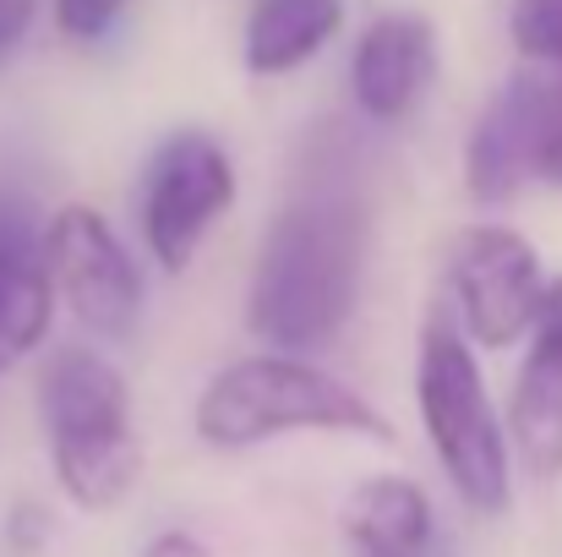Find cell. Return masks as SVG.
<instances>
[{
	"label": "cell",
	"instance_id": "1",
	"mask_svg": "<svg viewBox=\"0 0 562 557\" xmlns=\"http://www.w3.org/2000/svg\"><path fill=\"white\" fill-rule=\"evenodd\" d=\"M361 257H367V213L345 191H312L290 202L273 230L262 235L251 290H246V328L279 356L328 345L361 296Z\"/></svg>",
	"mask_w": 562,
	"mask_h": 557
},
{
	"label": "cell",
	"instance_id": "2",
	"mask_svg": "<svg viewBox=\"0 0 562 557\" xmlns=\"http://www.w3.org/2000/svg\"><path fill=\"white\" fill-rule=\"evenodd\" d=\"M38 421L60 492L82 514H110L143 476V443L132 426L126 377L99 350H55L38 371Z\"/></svg>",
	"mask_w": 562,
	"mask_h": 557
},
{
	"label": "cell",
	"instance_id": "3",
	"mask_svg": "<svg viewBox=\"0 0 562 557\" xmlns=\"http://www.w3.org/2000/svg\"><path fill=\"white\" fill-rule=\"evenodd\" d=\"M191 426L207 448H257L284 432H345V437H372L393 443L387 415L372 399H361L350 382L301 356H240L224 371L207 377L196 393Z\"/></svg>",
	"mask_w": 562,
	"mask_h": 557
},
{
	"label": "cell",
	"instance_id": "4",
	"mask_svg": "<svg viewBox=\"0 0 562 557\" xmlns=\"http://www.w3.org/2000/svg\"><path fill=\"white\" fill-rule=\"evenodd\" d=\"M415 404H420V426L431 437V454H437L448 487L464 498V509L503 514L514 498L508 437L497 426V410L486 399V382H481L470 345L448 323H426V334H420Z\"/></svg>",
	"mask_w": 562,
	"mask_h": 557
},
{
	"label": "cell",
	"instance_id": "5",
	"mask_svg": "<svg viewBox=\"0 0 562 557\" xmlns=\"http://www.w3.org/2000/svg\"><path fill=\"white\" fill-rule=\"evenodd\" d=\"M464 186L486 208L514 202L530 186H562V93L530 66H519L481 110L464 143Z\"/></svg>",
	"mask_w": 562,
	"mask_h": 557
},
{
	"label": "cell",
	"instance_id": "6",
	"mask_svg": "<svg viewBox=\"0 0 562 557\" xmlns=\"http://www.w3.org/2000/svg\"><path fill=\"white\" fill-rule=\"evenodd\" d=\"M448 290L464 334L486 350H508L541 318V252L514 224H464L448 246Z\"/></svg>",
	"mask_w": 562,
	"mask_h": 557
},
{
	"label": "cell",
	"instance_id": "7",
	"mask_svg": "<svg viewBox=\"0 0 562 557\" xmlns=\"http://www.w3.org/2000/svg\"><path fill=\"white\" fill-rule=\"evenodd\" d=\"M44 257H49L55 296L93 339H132L143 318V274L99 208L66 202L44 224Z\"/></svg>",
	"mask_w": 562,
	"mask_h": 557
},
{
	"label": "cell",
	"instance_id": "8",
	"mask_svg": "<svg viewBox=\"0 0 562 557\" xmlns=\"http://www.w3.org/2000/svg\"><path fill=\"white\" fill-rule=\"evenodd\" d=\"M235 202V165L207 132H176L143 170L137 213H143V241L159 257L165 274H181L202 235L229 213Z\"/></svg>",
	"mask_w": 562,
	"mask_h": 557
},
{
	"label": "cell",
	"instance_id": "9",
	"mask_svg": "<svg viewBox=\"0 0 562 557\" xmlns=\"http://www.w3.org/2000/svg\"><path fill=\"white\" fill-rule=\"evenodd\" d=\"M431 77H437V33H431L426 16H409V11L376 16L372 27L361 33L356 60H350L356 104L376 126L404 121L426 99Z\"/></svg>",
	"mask_w": 562,
	"mask_h": 557
},
{
	"label": "cell",
	"instance_id": "10",
	"mask_svg": "<svg viewBox=\"0 0 562 557\" xmlns=\"http://www.w3.org/2000/svg\"><path fill=\"white\" fill-rule=\"evenodd\" d=\"M508 432L530 476H562V279L547 285L541 318L530 328V356L508 399Z\"/></svg>",
	"mask_w": 562,
	"mask_h": 557
},
{
	"label": "cell",
	"instance_id": "11",
	"mask_svg": "<svg viewBox=\"0 0 562 557\" xmlns=\"http://www.w3.org/2000/svg\"><path fill=\"white\" fill-rule=\"evenodd\" d=\"M55 318V279L44 257V230L27 202L0 197V371L27 361Z\"/></svg>",
	"mask_w": 562,
	"mask_h": 557
},
{
	"label": "cell",
	"instance_id": "12",
	"mask_svg": "<svg viewBox=\"0 0 562 557\" xmlns=\"http://www.w3.org/2000/svg\"><path fill=\"white\" fill-rule=\"evenodd\" d=\"M345 536L361 557H453L437 536L431 498L404 476H372L345 498Z\"/></svg>",
	"mask_w": 562,
	"mask_h": 557
},
{
	"label": "cell",
	"instance_id": "13",
	"mask_svg": "<svg viewBox=\"0 0 562 557\" xmlns=\"http://www.w3.org/2000/svg\"><path fill=\"white\" fill-rule=\"evenodd\" d=\"M345 22V0H251L246 16V71L284 77L306 66Z\"/></svg>",
	"mask_w": 562,
	"mask_h": 557
},
{
	"label": "cell",
	"instance_id": "14",
	"mask_svg": "<svg viewBox=\"0 0 562 557\" xmlns=\"http://www.w3.org/2000/svg\"><path fill=\"white\" fill-rule=\"evenodd\" d=\"M508 33H514V49L525 55V66L562 93V0H514Z\"/></svg>",
	"mask_w": 562,
	"mask_h": 557
},
{
	"label": "cell",
	"instance_id": "15",
	"mask_svg": "<svg viewBox=\"0 0 562 557\" xmlns=\"http://www.w3.org/2000/svg\"><path fill=\"white\" fill-rule=\"evenodd\" d=\"M126 5L132 0H55V27L66 38H77V44H93V38H104L121 22Z\"/></svg>",
	"mask_w": 562,
	"mask_h": 557
},
{
	"label": "cell",
	"instance_id": "16",
	"mask_svg": "<svg viewBox=\"0 0 562 557\" xmlns=\"http://www.w3.org/2000/svg\"><path fill=\"white\" fill-rule=\"evenodd\" d=\"M33 16H38V0H0V66L16 55V44L27 38Z\"/></svg>",
	"mask_w": 562,
	"mask_h": 557
},
{
	"label": "cell",
	"instance_id": "17",
	"mask_svg": "<svg viewBox=\"0 0 562 557\" xmlns=\"http://www.w3.org/2000/svg\"><path fill=\"white\" fill-rule=\"evenodd\" d=\"M143 557H207V547H202L196 536H187V531H159V536L143 547Z\"/></svg>",
	"mask_w": 562,
	"mask_h": 557
}]
</instances>
